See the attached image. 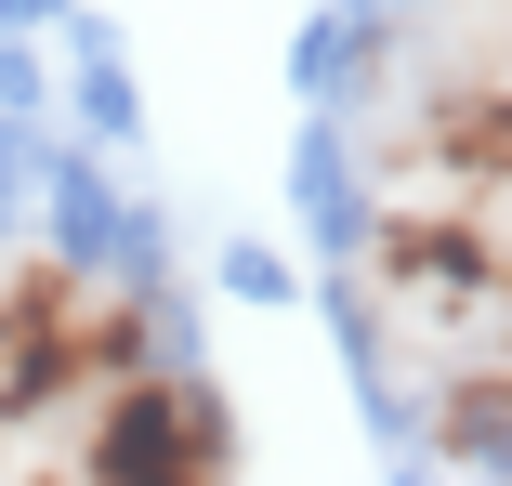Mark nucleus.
Returning a JSON list of instances; mask_svg holds the SVG:
<instances>
[{
	"mask_svg": "<svg viewBox=\"0 0 512 486\" xmlns=\"http://www.w3.org/2000/svg\"><path fill=\"white\" fill-rule=\"evenodd\" d=\"M119 289L79 276L66 250H27L14 276H0V421H53V408H92L119 368H145L119 342Z\"/></svg>",
	"mask_w": 512,
	"mask_h": 486,
	"instance_id": "obj_1",
	"label": "nucleus"
},
{
	"mask_svg": "<svg viewBox=\"0 0 512 486\" xmlns=\"http://www.w3.org/2000/svg\"><path fill=\"white\" fill-rule=\"evenodd\" d=\"M79 473H224V408L171 368H119L106 395L79 408Z\"/></svg>",
	"mask_w": 512,
	"mask_h": 486,
	"instance_id": "obj_2",
	"label": "nucleus"
}]
</instances>
